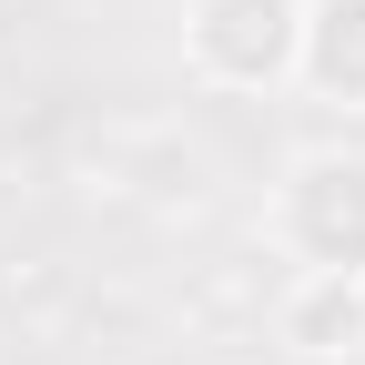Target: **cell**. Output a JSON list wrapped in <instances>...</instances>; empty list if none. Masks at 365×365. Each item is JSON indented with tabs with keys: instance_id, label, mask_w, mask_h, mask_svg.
Wrapping results in <instances>:
<instances>
[{
	"instance_id": "obj_3",
	"label": "cell",
	"mask_w": 365,
	"mask_h": 365,
	"mask_svg": "<svg viewBox=\"0 0 365 365\" xmlns=\"http://www.w3.org/2000/svg\"><path fill=\"white\" fill-rule=\"evenodd\" d=\"M294 91L325 102V112H365V0H304Z\"/></svg>"
},
{
	"instance_id": "obj_1",
	"label": "cell",
	"mask_w": 365,
	"mask_h": 365,
	"mask_svg": "<svg viewBox=\"0 0 365 365\" xmlns=\"http://www.w3.org/2000/svg\"><path fill=\"white\" fill-rule=\"evenodd\" d=\"M264 244L294 274H365V153L304 143L264 182Z\"/></svg>"
},
{
	"instance_id": "obj_2",
	"label": "cell",
	"mask_w": 365,
	"mask_h": 365,
	"mask_svg": "<svg viewBox=\"0 0 365 365\" xmlns=\"http://www.w3.org/2000/svg\"><path fill=\"white\" fill-rule=\"evenodd\" d=\"M294 31H304V0H182V71L203 91H294Z\"/></svg>"
},
{
	"instance_id": "obj_4",
	"label": "cell",
	"mask_w": 365,
	"mask_h": 365,
	"mask_svg": "<svg viewBox=\"0 0 365 365\" xmlns=\"http://www.w3.org/2000/svg\"><path fill=\"white\" fill-rule=\"evenodd\" d=\"M274 335H284L304 365L365 355V274H294L284 304H274Z\"/></svg>"
}]
</instances>
